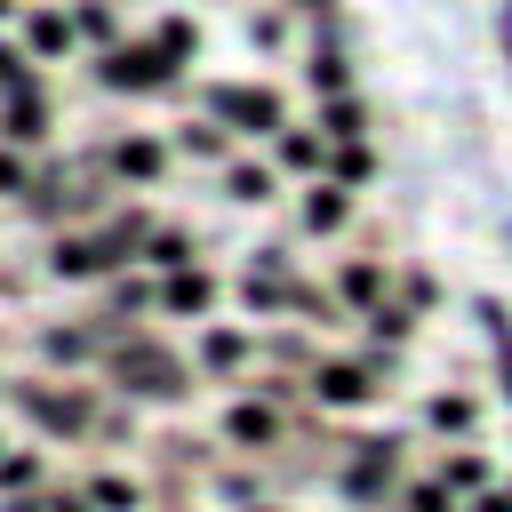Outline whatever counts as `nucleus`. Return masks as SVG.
<instances>
[{"label":"nucleus","instance_id":"f257e3e1","mask_svg":"<svg viewBox=\"0 0 512 512\" xmlns=\"http://www.w3.org/2000/svg\"><path fill=\"white\" fill-rule=\"evenodd\" d=\"M336 488H344L352 504H384V496H400V488H408V440H400V432H360L352 456L336 464Z\"/></svg>","mask_w":512,"mask_h":512},{"label":"nucleus","instance_id":"f03ea898","mask_svg":"<svg viewBox=\"0 0 512 512\" xmlns=\"http://www.w3.org/2000/svg\"><path fill=\"white\" fill-rule=\"evenodd\" d=\"M112 376H120V392H136V400H176L192 368H184L176 352H160L152 336H128V344H112Z\"/></svg>","mask_w":512,"mask_h":512},{"label":"nucleus","instance_id":"7ed1b4c3","mask_svg":"<svg viewBox=\"0 0 512 512\" xmlns=\"http://www.w3.org/2000/svg\"><path fill=\"white\" fill-rule=\"evenodd\" d=\"M304 384H312V400H320V408L352 416V408H368V400L384 392V368H376V360H360V352H320V368H312Z\"/></svg>","mask_w":512,"mask_h":512},{"label":"nucleus","instance_id":"20e7f679","mask_svg":"<svg viewBox=\"0 0 512 512\" xmlns=\"http://www.w3.org/2000/svg\"><path fill=\"white\" fill-rule=\"evenodd\" d=\"M200 104H208L232 136H280V128H288V104H280L272 88H256V80H224V88H208Z\"/></svg>","mask_w":512,"mask_h":512},{"label":"nucleus","instance_id":"39448f33","mask_svg":"<svg viewBox=\"0 0 512 512\" xmlns=\"http://www.w3.org/2000/svg\"><path fill=\"white\" fill-rule=\"evenodd\" d=\"M424 440H440V448H472L480 440V424H488V408H480V392H464V384H448V392H432L424 400Z\"/></svg>","mask_w":512,"mask_h":512},{"label":"nucleus","instance_id":"423d86ee","mask_svg":"<svg viewBox=\"0 0 512 512\" xmlns=\"http://www.w3.org/2000/svg\"><path fill=\"white\" fill-rule=\"evenodd\" d=\"M176 80V56L152 40V48H112L104 56V88H120V96H152V88H168Z\"/></svg>","mask_w":512,"mask_h":512},{"label":"nucleus","instance_id":"0eeeda50","mask_svg":"<svg viewBox=\"0 0 512 512\" xmlns=\"http://www.w3.org/2000/svg\"><path fill=\"white\" fill-rule=\"evenodd\" d=\"M352 224V184H336V176H312L304 192H296V232H312V240H336Z\"/></svg>","mask_w":512,"mask_h":512},{"label":"nucleus","instance_id":"6e6552de","mask_svg":"<svg viewBox=\"0 0 512 512\" xmlns=\"http://www.w3.org/2000/svg\"><path fill=\"white\" fill-rule=\"evenodd\" d=\"M392 280H400V272H392L384 256H368V248H352V256H336V296H344V304H352L360 320H368V312H376V304L392 296Z\"/></svg>","mask_w":512,"mask_h":512},{"label":"nucleus","instance_id":"1a4fd4ad","mask_svg":"<svg viewBox=\"0 0 512 512\" xmlns=\"http://www.w3.org/2000/svg\"><path fill=\"white\" fill-rule=\"evenodd\" d=\"M224 440L248 448V456L272 448V440H280V400H272V392H240V400H224Z\"/></svg>","mask_w":512,"mask_h":512},{"label":"nucleus","instance_id":"9d476101","mask_svg":"<svg viewBox=\"0 0 512 512\" xmlns=\"http://www.w3.org/2000/svg\"><path fill=\"white\" fill-rule=\"evenodd\" d=\"M120 272V256L104 248V232H64L56 240V280H104Z\"/></svg>","mask_w":512,"mask_h":512},{"label":"nucleus","instance_id":"9b49d317","mask_svg":"<svg viewBox=\"0 0 512 512\" xmlns=\"http://www.w3.org/2000/svg\"><path fill=\"white\" fill-rule=\"evenodd\" d=\"M216 304V280L200 272V264H184V272H160V312L168 320H200Z\"/></svg>","mask_w":512,"mask_h":512},{"label":"nucleus","instance_id":"f8f14e48","mask_svg":"<svg viewBox=\"0 0 512 512\" xmlns=\"http://www.w3.org/2000/svg\"><path fill=\"white\" fill-rule=\"evenodd\" d=\"M192 360H200L208 376H232V368H248V360H256V344H248L240 328H224V320H208V328H200V344H192Z\"/></svg>","mask_w":512,"mask_h":512},{"label":"nucleus","instance_id":"ddd939ff","mask_svg":"<svg viewBox=\"0 0 512 512\" xmlns=\"http://www.w3.org/2000/svg\"><path fill=\"white\" fill-rule=\"evenodd\" d=\"M0 136H8V144H40V136H48V96H40V88H16V96L0 104Z\"/></svg>","mask_w":512,"mask_h":512},{"label":"nucleus","instance_id":"4468645a","mask_svg":"<svg viewBox=\"0 0 512 512\" xmlns=\"http://www.w3.org/2000/svg\"><path fill=\"white\" fill-rule=\"evenodd\" d=\"M272 160H280V168H296V176H320V168H328V136L288 120V128L272 136Z\"/></svg>","mask_w":512,"mask_h":512},{"label":"nucleus","instance_id":"2eb2a0df","mask_svg":"<svg viewBox=\"0 0 512 512\" xmlns=\"http://www.w3.org/2000/svg\"><path fill=\"white\" fill-rule=\"evenodd\" d=\"M104 160H112V176H128V184H152V176L168 168V152H160V136H120V144H112Z\"/></svg>","mask_w":512,"mask_h":512},{"label":"nucleus","instance_id":"dca6fc26","mask_svg":"<svg viewBox=\"0 0 512 512\" xmlns=\"http://www.w3.org/2000/svg\"><path fill=\"white\" fill-rule=\"evenodd\" d=\"M24 48H40V56L56 64V56H72V24H64L56 8H32V16H24Z\"/></svg>","mask_w":512,"mask_h":512},{"label":"nucleus","instance_id":"f3484780","mask_svg":"<svg viewBox=\"0 0 512 512\" xmlns=\"http://www.w3.org/2000/svg\"><path fill=\"white\" fill-rule=\"evenodd\" d=\"M224 192H232L240 208H264V200H272V168H256V160H232V168H224Z\"/></svg>","mask_w":512,"mask_h":512},{"label":"nucleus","instance_id":"a211bd4d","mask_svg":"<svg viewBox=\"0 0 512 512\" xmlns=\"http://www.w3.org/2000/svg\"><path fill=\"white\" fill-rule=\"evenodd\" d=\"M24 408H32L48 432H80V424H88V416H80V400H64V392H40V384L24 392Z\"/></svg>","mask_w":512,"mask_h":512},{"label":"nucleus","instance_id":"6ab92c4d","mask_svg":"<svg viewBox=\"0 0 512 512\" xmlns=\"http://www.w3.org/2000/svg\"><path fill=\"white\" fill-rule=\"evenodd\" d=\"M88 504H96V512H136V480L96 472V480H88Z\"/></svg>","mask_w":512,"mask_h":512},{"label":"nucleus","instance_id":"aec40b11","mask_svg":"<svg viewBox=\"0 0 512 512\" xmlns=\"http://www.w3.org/2000/svg\"><path fill=\"white\" fill-rule=\"evenodd\" d=\"M40 480V448H8L0 456V488H32Z\"/></svg>","mask_w":512,"mask_h":512},{"label":"nucleus","instance_id":"412c9836","mask_svg":"<svg viewBox=\"0 0 512 512\" xmlns=\"http://www.w3.org/2000/svg\"><path fill=\"white\" fill-rule=\"evenodd\" d=\"M72 24H80V32L96 40V48H112V40H120V16H112V8H96V0H88V8L72 16Z\"/></svg>","mask_w":512,"mask_h":512},{"label":"nucleus","instance_id":"4be33fe9","mask_svg":"<svg viewBox=\"0 0 512 512\" xmlns=\"http://www.w3.org/2000/svg\"><path fill=\"white\" fill-rule=\"evenodd\" d=\"M112 304L120 312H144V304H160V280H112Z\"/></svg>","mask_w":512,"mask_h":512},{"label":"nucleus","instance_id":"5701e85b","mask_svg":"<svg viewBox=\"0 0 512 512\" xmlns=\"http://www.w3.org/2000/svg\"><path fill=\"white\" fill-rule=\"evenodd\" d=\"M96 352V336H80V328H56L48 336V360H88Z\"/></svg>","mask_w":512,"mask_h":512},{"label":"nucleus","instance_id":"b1692460","mask_svg":"<svg viewBox=\"0 0 512 512\" xmlns=\"http://www.w3.org/2000/svg\"><path fill=\"white\" fill-rule=\"evenodd\" d=\"M0 192H8V200H32V176H24L16 152H0Z\"/></svg>","mask_w":512,"mask_h":512},{"label":"nucleus","instance_id":"393cba45","mask_svg":"<svg viewBox=\"0 0 512 512\" xmlns=\"http://www.w3.org/2000/svg\"><path fill=\"white\" fill-rule=\"evenodd\" d=\"M0 88H8V96H16V88H32V72H24V56H16L8 40H0Z\"/></svg>","mask_w":512,"mask_h":512},{"label":"nucleus","instance_id":"a878e982","mask_svg":"<svg viewBox=\"0 0 512 512\" xmlns=\"http://www.w3.org/2000/svg\"><path fill=\"white\" fill-rule=\"evenodd\" d=\"M472 512H512V480H504V472H496V480H488V488H480V504H472Z\"/></svg>","mask_w":512,"mask_h":512},{"label":"nucleus","instance_id":"bb28decb","mask_svg":"<svg viewBox=\"0 0 512 512\" xmlns=\"http://www.w3.org/2000/svg\"><path fill=\"white\" fill-rule=\"evenodd\" d=\"M8 16H16V0H0V24H8Z\"/></svg>","mask_w":512,"mask_h":512}]
</instances>
